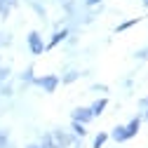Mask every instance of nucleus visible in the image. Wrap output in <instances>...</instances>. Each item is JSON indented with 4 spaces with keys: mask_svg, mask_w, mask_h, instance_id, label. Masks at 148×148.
Segmentation results:
<instances>
[{
    "mask_svg": "<svg viewBox=\"0 0 148 148\" xmlns=\"http://www.w3.org/2000/svg\"><path fill=\"white\" fill-rule=\"evenodd\" d=\"M28 47H31L33 54H42L45 52V42H42V38H40L38 31H31L28 33Z\"/></svg>",
    "mask_w": 148,
    "mask_h": 148,
    "instance_id": "obj_1",
    "label": "nucleus"
},
{
    "mask_svg": "<svg viewBox=\"0 0 148 148\" xmlns=\"http://www.w3.org/2000/svg\"><path fill=\"white\" fill-rule=\"evenodd\" d=\"M35 82H38L45 92H54V89H57V85H59V78H57V75H45V78H38Z\"/></svg>",
    "mask_w": 148,
    "mask_h": 148,
    "instance_id": "obj_2",
    "label": "nucleus"
},
{
    "mask_svg": "<svg viewBox=\"0 0 148 148\" xmlns=\"http://www.w3.org/2000/svg\"><path fill=\"white\" fill-rule=\"evenodd\" d=\"M89 120H92V113H89V108H75V110H73V122L87 125Z\"/></svg>",
    "mask_w": 148,
    "mask_h": 148,
    "instance_id": "obj_3",
    "label": "nucleus"
},
{
    "mask_svg": "<svg viewBox=\"0 0 148 148\" xmlns=\"http://www.w3.org/2000/svg\"><path fill=\"white\" fill-rule=\"evenodd\" d=\"M139 127H141V118H134V120H129V122L125 125V134H127V139L136 136V134H139Z\"/></svg>",
    "mask_w": 148,
    "mask_h": 148,
    "instance_id": "obj_4",
    "label": "nucleus"
},
{
    "mask_svg": "<svg viewBox=\"0 0 148 148\" xmlns=\"http://www.w3.org/2000/svg\"><path fill=\"white\" fill-rule=\"evenodd\" d=\"M106 106H108V101H106V99H99V101H94V103L89 106V113H92V118H97V115H101Z\"/></svg>",
    "mask_w": 148,
    "mask_h": 148,
    "instance_id": "obj_5",
    "label": "nucleus"
},
{
    "mask_svg": "<svg viewBox=\"0 0 148 148\" xmlns=\"http://www.w3.org/2000/svg\"><path fill=\"white\" fill-rule=\"evenodd\" d=\"M106 139H108V134H103V132H99V134H97V139H94V148H101V146L106 143Z\"/></svg>",
    "mask_w": 148,
    "mask_h": 148,
    "instance_id": "obj_6",
    "label": "nucleus"
},
{
    "mask_svg": "<svg viewBox=\"0 0 148 148\" xmlns=\"http://www.w3.org/2000/svg\"><path fill=\"white\" fill-rule=\"evenodd\" d=\"M66 38V31H61V33H54V38H52V42L47 45V47H54V45H57V42H61Z\"/></svg>",
    "mask_w": 148,
    "mask_h": 148,
    "instance_id": "obj_7",
    "label": "nucleus"
},
{
    "mask_svg": "<svg viewBox=\"0 0 148 148\" xmlns=\"http://www.w3.org/2000/svg\"><path fill=\"white\" fill-rule=\"evenodd\" d=\"M73 132L80 134V136H85V134H87V132H85V125H80V122H73Z\"/></svg>",
    "mask_w": 148,
    "mask_h": 148,
    "instance_id": "obj_8",
    "label": "nucleus"
},
{
    "mask_svg": "<svg viewBox=\"0 0 148 148\" xmlns=\"http://www.w3.org/2000/svg\"><path fill=\"white\" fill-rule=\"evenodd\" d=\"M139 106H141V110H143L141 118H146V120H148V99H141V103H139Z\"/></svg>",
    "mask_w": 148,
    "mask_h": 148,
    "instance_id": "obj_9",
    "label": "nucleus"
},
{
    "mask_svg": "<svg viewBox=\"0 0 148 148\" xmlns=\"http://www.w3.org/2000/svg\"><path fill=\"white\" fill-rule=\"evenodd\" d=\"M136 21H139V19H132V21H125L122 26H118V31H125V28H129V26H134Z\"/></svg>",
    "mask_w": 148,
    "mask_h": 148,
    "instance_id": "obj_10",
    "label": "nucleus"
},
{
    "mask_svg": "<svg viewBox=\"0 0 148 148\" xmlns=\"http://www.w3.org/2000/svg\"><path fill=\"white\" fill-rule=\"evenodd\" d=\"M5 143H7V136H5V134H0V146L5 148Z\"/></svg>",
    "mask_w": 148,
    "mask_h": 148,
    "instance_id": "obj_11",
    "label": "nucleus"
},
{
    "mask_svg": "<svg viewBox=\"0 0 148 148\" xmlns=\"http://www.w3.org/2000/svg\"><path fill=\"white\" fill-rule=\"evenodd\" d=\"M97 3H101V0H87V5H97Z\"/></svg>",
    "mask_w": 148,
    "mask_h": 148,
    "instance_id": "obj_12",
    "label": "nucleus"
},
{
    "mask_svg": "<svg viewBox=\"0 0 148 148\" xmlns=\"http://www.w3.org/2000/svg\"><path fill=\"white\" fill-rule=\"evenodd\" d=\"M143 5H146V7H148V0H143Z\"/></svg>",
    "mask_w": 148,
    "mask_h": 148,
    "instance_id": "obj_13",
    "label": "nucleus"
},
{
    "mask_svg": "<svg viewBox=\"0 0 148 148\" xmlns=\"http://www.w3.org/2000/svg\"><path fill=\"white\" fill-rule=\"evenodd\" d=\"M3 3H5V0H0V5H3Z\"/></svg>",
    "mask_w": 148,
    "mask_h": 148,
    "instance_id": "obj_14",
    "label": "nucleus"
},
{
    "mask_svg": "<svg viewBox=\"0 0 148 148\" xmlns=\"http://www.w3.org/2000/svg\"><path fill=\"white\" fill-rule=\"evenodd\" d=\"M33 148H38V146H33Z\"/></svg>",
    "mask_w": 148,
    "mask_h": 148,
    "instance_id": "obj_15",
    "label": "nucleus"
},
{
    "mask_svg": "<svg viewBox=\"0 0 148 148\" xmlns=\"http://www.w3.org/2000/svg\"><path fill=\"white\" fill-rule=\"evenodd\" d=\"M31 148H33V146H31Z\"/></svg>",
    "mask_w": 148,
    "mask_h": 148,
    "instance_id": "obj_16",
    "label": "nucleus"
}]
</instances>
